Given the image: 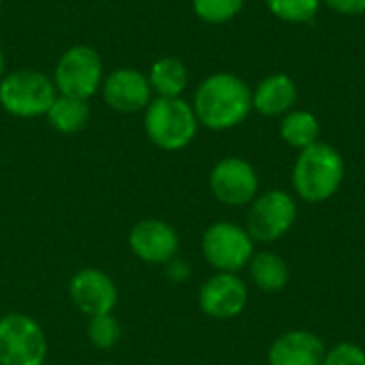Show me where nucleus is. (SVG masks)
I'll list each match as a JSON object with an SVG mask.
<instances>
[{
  "instance_id": "1",
  "label": "nucleus",
  "mask_w": 365,
  "mask_h": 365,
  "mask_svg": "<svg viewBox=\"0 0 365 365\" xmlns=\"http://www.w3.org/2000/svg\"><path fill=\"white\" fill-rule=\"evenodd\" d=\"M190 105L199 126L210 130H229L250 115L252 90L233 73H214L197 86Z\"/></svg>"
},
{
  "instance_id": "2",
  "label": "nucleus",
  "mask_w": 365,
  "mask_h": 365,
  "mask_svg": "<svg viewBox=\"0 0 365 365\" xmlns=\"http://www.w3.org/2000/svg\"><path fill=\"white\" fill-rule=\"evenodd\" d=\"M344 171L342 154L334 145L317 141L295 158L291 173L293 190L306 203H325L340 190Z\"/></svg>"
},
{
  "instance_id": "3",
  "label": "nucleus",
  "mask_w": 365,
  "mask_h": 365,
  "mask_svg": "<svg viewBox=\"0 0 365 365\" xmlns=\"http://www.w3.org/2000/svg\"><path fill=\"white\" fill-rule=\"evenodd\" d=\"M143 130L158 150L180 152L197 137L199 120L186 98L154 96L143 111Z\"/></svg>"
},
{
  "instance_id": "4",
  "label": "nucleus",
  "mask_w": 365,
  "mask_h": 365,
  "mask_svg": "<svg viewBox=\"0 0 365 365\" xmlns=\"http://www.w3.org/2000/svg\"><path fill=\"white\" fill-rule=\"evenodd\" d=\"M56 96L53 79L36 68H15L0 79V107L13 118H45Z\"/></svg>"
},
{
  "instance_id": "5",
  "label": "nucleus",
  "mask_w": 365,
  "mask_h": 365,
  "mask_svg": "<svg viewBox=\"0 0 365 365\" xmlns=\"http://www.w3.org/2000/svg\"><path fill=\"white\" fill-rule=\"evenodd\" d=\"M51 79L58 94L90 101L101 92L105 79L103 58L90 45H73L58 58Z\"/></svg>"
},
{
  "instance_id": "6",
  "label": "nucleus",
  "mask_w": 365,
  "mask_h": 365,
  "mask_svg": "<svg viewBox=\"0 0 365 365\" xmlns=\"http://www.w3.org/2000/svg\"><path fill=\"white\" fill-rule=\"evenodd\" d=\"M47 336L28 314L0 317V365H45Z\"/></svg>"
},
{
  "instance_id": "7",
  "label": "nucleus",
  "mask_w": 365,
  "mask_h": 365,
  "mask_svg": "<svg viewBox=\"0 0 365 365\" xmlns=\"http://www.w3.org/2000/svg\"><path fill=\"white\" fill-rule=\"evenodd\" d=\"M297 220V201L280 188L257 195L246 216V231L255 244H272L284 237Z\"/></svg>"
},
{
  "instance_id": "8",
  "label": "nucleus",
  "mask_w": 365,
  "mask_h": 365,
  "mask_svg": "<svg viewBox=\"0 0 365 365\" xmlns=\"http://www.w3.org/2000/svg\"><path fill=\"white\" fill-rule=\"evenodd\" d=\"M201 252L216 272L237 274L248 267L255 257V240L248 235L246 227L220 220L205 229Z\"/></svg>"
},
{
  "instance_id": "9",
  "label": "nucleus",
  "mask_w": 365,
  "mask_h": 365,
  "mask_svg": "<svg viewBox=\"0 0 365 365\" xmlns=\"http://www.w3.org/2000/svg\"><path fill=\"white\" fill-rule=\"evenodd\" d=\"M210 190L229 207L250 205L259 195L257 169L240 156H227L212 167Z\"/></svg>"
},
{
  "instance_id": "10",
  "label": "nucleus",
  "mask_w": 365,
  "mask_h": 365,
  "mask_svg": "<svg viewBox=\"0 0 365 365\" xmlns=\"http://www.w3.org/2000/svg\"><path fill=\"white\" fill-rule=\"evenodd\" d=\"M101 94L107 107L124 115L145 111V107L154 98L148 75L130 66H120L107 73L101 86Z\"/></svg>"
},
{
  "instance_id": "11",
  "label": "nucleus",
  "mask_w": 365,
  "mask_h": 365,
  "mask_svg": "<svg viewBox=\"0 0 365 365\" xmlns=\"http://www.w3.org/2000/svg\"><path fill=\"white\" fill-rule=\"evenodd\" d=\"M128 248L143 263L167 265L180 252V235L169 222L158 218H145L130 229Z\"/></svg>"
},
{
  "instance_id": "12",
  "label": "nucleus",
  "mask_w": 365,
  "mask_h": 365,
  "mask_svg": "<svg viewBox=\"0 0 365 365\" xmlns=\"http://www.w3.org/2000/svg\"><path fill=\"white\" fill-rule=\"evenodd\" d=\"M248 306V287L237 274L218 272L199 291V308L216 321L240 317Z\"/></svg>"
},
{
  "instance_id": "13",
  "label": "nucleus",
  "mask_w": 365,
  "mask_h": 365,
  "mask_svg": "<svg viewBox=\"0 0 365 365\" xmlns=\"http://www.w3.org/2000/svg\"><path fill=\"white\" fill-rule=\"evenodd\" d=\"M68 297L81 314H88V319L111 314L118 306V287L109 274L88 267L71 278Z\"/></svg>"
},
{
  "instance_id": "14",
  "label": "nucleus",
  "mask_w": 365,
  "mask_h": 365,
  "mask_svg": "<svg viewBox=\"0 0 365 365\" xmlns=\"http://www.w3.org/2000/svg\"><path fill=\"white\" fill-rule=\"evenodd\" d=\"M327 346L308 329H291L274 340L267 353L269 365H323Z\"/></svg>"
},
{
  "instance_id": "15",
  "label": "nucleus",
  "mask_w": 365,
  "mask_h": 365,
  "mask_svg": "<svg viewBox=\"0 0 365 365\" xmlns=\"http://www.w3.org/2000/svg\"><path fill=\"white\" fill-rule=\"evenodd\" d=\"M297 83L287 73H274L257 83L252 90V109L265 118L284 115L297 101Z\"/></svg>"
},
{
  "instance_id": "16",
  "label": "nucleus",
  "mask_w": 365,
  "mask_h": 365,
  "mask_svg": "<svg viewBox=\"0 0 365 365\" xmlns=\"http://www.w3.org/2000/svg\"><path fill=\"white\" fill-rule=\"evenodd\" d=\"M145 75H148V81H150L154 96H163V98L182 96L184 90L188 88V81H190L186 64L173 56H165V58L154 60Z\"/></svg>"
},
{
  "instance_id": "17",
  "label": "nucleus",
  "mask_w": 365,
  "mask_h": 365,
  "mask_svg": "<svg viewBox=\"0 0 365 365\" xmlns=\"http://www.w3.org/2000/svg\"><path fill=\"white\" fill-rule=\"evenodd\" d=\"M49 126L60 135H75L83 130L90 122V103L73 96L58 94L45 113Z\"/></svg>"
},
{
  "instance_id": "18",
  "label": "nucleus",
  "mask_w": 365,
  "mask_h": 365,
  "mask_svg": "<svg viewBox=\"0 0 365 365\" xmlns=\"http://www.w3.org/2000/svg\"><path fill=\"white\" fill-rule=\"evenodd\" d=\"M250 280L265 293H278L289 284V265L287 261L272 252V250H261L255 252V257L248 263Z\"/></svg>"
},
{
  "instance_id": "19",
  "label": "nucleus",
  "mask_w": 365,
  "mask_h": 365,
  "mask_svg": "<svg viewBox=\"0 0 365 365\" xmlns=\"http://www.w3.org/2000/svg\"><path fill=\"white\" fill-rule=\"evenodd\" d=\"M321 124L312 111L306 109H291L289 113L282 115L280 122V137L284 139L287 145L295 150H306L319 141Z\"/></svg>"
},
{
  "instance_id": "20",
  "label": "nucleus",
  "mask_w": 365,
  "mask_h": 365,
  "mask_svg": "<svg viewBox=\"0 0 365 365\" xmlns=\"http://www.w3.org/2000/svg\"><path fill=\"white\" fill-rule=\"evenodd\" d=\"M190 4L201 21L220 26L235 19L242 13L246 0H190Z\"/></svg>"
},
{
  "instance_id": "21",
  "label": "nucleus",
  "mask_w": 365,
  "mask_h": 365,
  "mask_svg": "<svg viewBox=\"0 0 365 365\" xmlns=\"http://www.w3.org/2000/svg\"><path fill=\"white\" fill-rule=\"evenodd\" d=\"M265 6L287 24H308L317 17L321 0H265Z\"/></svg>"
},
{
  "instance_id": "22",
  "label": "nucleus",
  "mask_w": 365,
  "mask_h": 365,
  "mask_svg": "<svg viewBox=\"0 0 365 365\" xmlns=\"http://www.w3.org/2000/svg\"><path fill=\"white\" fill-rule=\"evenodd\" d=\"M122 338V325L120 321L111 314H98V317H90L88 321V340L92 342V346H96L98 351H111Z\"/></svg>"
},
{
  "instance_id": "23",
  "label": "nucleus",
  "mask_w": 365,
  "mask_h": 365,
  "mask_svg": "<svg viewBox=\"0 0 365 365\" xmlns=\"http://www.w3.org/2000/svg\"><path fill=\"white\" fill-rule=\"evenodd\" d=\"M323 365H365V351L355 342H340L327 349Z\"/></svg>"
},
{
  "instance_id": "24",
  "label": "nucleus",
  "mask_w": 365,
  "mask_h": 365,
  "mask_svg": "<svg viewBox=\"0 0 365 365\" xmlns=\"http://www.w3.org/2000/svg\"><path fill=\"white\" fill-rule=\"evenodd\" d=\"M325 2L331 11H336L338 15H349V17H355V15H361L365 13V0H321Z\"/></svg>"
},
{
  "instance_id": "25",
  "label": "nucleus",
  "mask_w": 365,
  "mask_h": 365,
  "mask_svg": "<svg viewBox=\"0 0 365 365\" xmlns=\"http://www.w3.org/2000/svg\"><path fill=\"white\" fill-rule=\"evenodd\" d=\"M167 274H169V278H171L173 282H184V280L190 276V267H188L186 261H180V259L175 257L171 263H167Z\"/></svg>"
},
{
  "instance_id": "26",
  "label": "nucleus",
  "mask_w": 365,
  "mask_h": 365,
  "mask_svg": "<svg viewBox=\"0 0 365 365\" xmlns=\"http://www.w3.org/2000/svg\"><path fill=\"white\" fill-rule=\"evenodd\" d=\"M4 77V51H2V47H0V79Z\"/></svg>"
},
{
  "instance_id": "27",
  "label": "nucleus",
  "mask_w": 365,
  "mask_h": 365,
  "mask_svg": "<svg viewBox=\"0 0 365 365\" xmlns=\"http://www.w3.org/2000/svg\"><path fill=\"white\" fill-rule=\"evenodd\" d=\"M0 15H2V0H0Z\"/></svg>"
}]
</instances>
